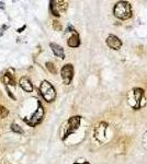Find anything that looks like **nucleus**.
Returning <instances> with one entry per match:
<instances>
[{"label": "nucleus", "mask_w": 147, "mask_h": 164, "mask_svg": "<svg viewBox=\"0 0 147 164\" xmlns=\"http://www.w3.org/2000/svg\"><path fill=\"white\" fill-rule=\"evenodd\" d=\"M106 127H108V125H106V123H101L100 125H99V127L96 129V138L97 139H99L100 135H101V138H104V137H106Z\"/></svg>", "instance_id": "obj_11"}, {"label": "nucleus", "mask_w": 147, "mask_h": 164, "mask_svg": "<svg viewBox=\"0 0 147 164\" xmlns=\"http://www.w3.org/2000/svg\"><path fill=\"white\" fill-rule=\"evenodd\" d=\"M113 13L120 20H126L130 19L132 15V8L127 1H119L114 6Z\"/></svg>", "instance_id": "obj_1"}, {"label": "nucleus", "mask_w": 147, "mask_h": 164, "mask_svg": "<svg viewBox=\"0 0 147 164\" xmlns=\"http://www.w3.org/2000/svg\"><path fill=\"white\" fill-rule=\"evenodd\" d=\"M74 164H81V163H74Z\"/></svg>", "instance_id": "obj_22"}, {"label": "nucleus", "mask_w": 147, "mask_h": 164, "mask_svg": "<svg viewBox=\"0 0 147 164\" xmlns=\"http://www.w3.org/2000/svg\"><path fill=\"white\" fill-rule=\"evenodd\" d=\"M50 46H51L52 50H53V53L55 54L56 57H58V58H60V59H64L65 53H64V49H63L62 46L57 45V44H55V43H51Z\"/></svg>", "instance_id": "obj_9"}, {"label": "nucleus", "mask_w": 147, "mask_h": 164, "mask_svg": "<svg viewBox=\"0 0 147 164\" xmlns=\"http://www.w3.org/2000/svg\"><path fill=\"white\" fill-rule=\"evenodd\" d=\"M4 82L6 84H10V85H15V81L12 78V74H9V73H6L4 76Z\"/></svg>", "instance_id": "obj_12"}, {"label": "nucleus", "mask_w": 147, "mask_h": 164, "mask_svg": "<svg viewBox=\"0 0 147 164\" xmlns=\"http://www.w3.org/2000/svg\"><path fill=\"white\" fill-rule=\"evenodd\" d=\"M24 28H25V26H23V27H21V28H19L18 32H22V30H24Z\"/></svg>", "instance_id": "obj_21"}, {"label": "nucleus", "mask_w": 147, "mask_h": 164, "mask_svg": "<svg viewBox=\"0 0 147 164\" xmlns=\"http://www.w3.org/2000/svg\"><path fill=\"white\" fill-rule=\"evenodd\" d=\"M62 78H63V80H64V83L66 85H68L70 84V82L73 80V77H74V67L73 65H65L64 67L62 68Z\"/></svg>", "instance_id": "obj_4"}, {"label": "nucleus", "mask_w": 147, "mask_h": 164, "mask_svg": "<svg viewBox=\"0 0 147 164\" xmlns=\"http://www.w3.org/2000/svg\"><path fill=\"white\" fill-rule=\"evenodd\" d=\"M40 92H41L42 96L44 97V100L48 103H51L55 100L56 92L54 87L48 81H43L40 85Z\"/></svg>", "instance_id": "obj_2"}, {"label": "nucleus", "mask_w": 147, "mask_h": 164, "mask_svg": "<svg viewBox=\"0 0 147 164\" xmlns=\"http://www.w3.org/2000/svg\"><path fill=\"white\" fill-rule=\"evenodd\" d=\"M67 44H68V46H70V47H78V46L80 45V40H79L78 34L76 32L74 33L73 35L69 37Z\"/></svg>", "instance_id": "obj_10"}, {"label": "nucleus", "mask_w": 147, "mask_h": 164, "mask_svg": "<svg viewBox=\"0 0 147 164\" xmlns=\"http://www.w3.org/2000/svg\"><path fill=\"white\" fill-rule=\"evenodd\" d=\"M106 45L114 50H119L120 48H121V46H122V42H121V40H120L118 36L112 35V34L106 37Z\"/></svg>", "instance_id": "obj_6"}, {"label": "nucleus", "mask_w": 147, "mask_h": 164, "mask_svg": "<svg viewBox=\"0 0 147 164\" xmlns=\"http://www.w3.org/2000/svg\"><path fill=\"white\" fill-rule=\"evenodd\" d=\"M0 8H1V9H5V3H4L2 1H0Z\"/></svg>", "instance_id": "obj_20"}, {"label": "nucleus", "mask_w": 147, "mask_h": 164, "mask_svg": "<svg viewBox=\"0 0 147 164\" xmlns=\"http://www.w3.org/2000/svg\"><path fill=\"white\" fill-rule=\"evenodd\" d=\"M80 117L79 116H74L70 117L68 120V128H67V131L65 132V136L63 137V139H65L66 137L68 136L69 133H73L78 129L79 125H80Z\"/></svg>", "instance_id": "obj_5"}, {"label": "nucleus", "mask_w": 147, "mask_h": 164, "mask_svg": "<svg viewBox=\"0 0 147 164\" xmlns=\"http://www.w3.org/2000/svg\"><path fill=\"white\" fill-rule=\"evenodd\" d=\"M11 129H12V131L17 132V133H20V135H22L23 133L22 128L20 127L19 125H17V124H12V125H11Z\"/></svg>", "instance_id": "obj_17"}, {"label": "nucleus", "mask_w": 147, "mask_h": 164, "mask_svg": "<svg viewBox=\"0 0 147 164\" xmlns=\"http://www.w3.org/2000/svg\"><path fill=\"white\" fill-rule=\"evenodd\" d=\"M43 118H44V108H43V106L41 105V103H38V107L35 110V113L32 115V117L30 119H24V122L28 124L29 126L34 127V126H36V125H38V124L41 123L42 120H43Z\"/></svg>", "instance_id": "obj_3"}, {"label": "nucleus", "mask_w": 147, "mask_h": 164, "mask_svg": "<svg viewBox=\"0 0 147 164\" xmlns=\"http://www.w3.org/2000/svg\"><path fill=\"white\" fill-rule=\"evenodd\" d=\"M53 26H54V28H55L56 31H60L62 30V25L60 24L58 21H53Z\"/></svg>", "instance_id": "obj_18"}, {"label": "nucleus", "mask_w": 147, "mask_h": 164, "mask_svg": "<svg viewBox=\"0 0 147 164\" xmlns=\"http://www.w3.org/2000/svg\"><path fill=\"white\" fill-rule=\"evenodd\" d=\"M46 68L48 69V71H50L51 73H53V74H55V73H56L55 66H54V64H53V63H51V61L46 63Z\"/></svg>", "instance_id": "obj_16"}, {"label": "nucleus", "mask_w": 147, "mask_h": 164, "mask_svg": "<svg viewBox=\"0 0 147 164\" xmlns=\"http://www.w3.org/2000/svg\"><path fill=\"white\" fill-rule=\"evenodd\" d=\"M19 84H20V87L22 88L24 91L27 92H32L33 91V85L31 81L29 80L27 77H22L20 79V81H19Z\"/></svg>", "instance_id": "obj_8"}, {"label": "nucleus", "mask_w": 147, "mask_h": 164, "mask_svg": "<svg viewBox=\"0 0 147 164\" xmlns=\"http://www.w3.org/2000/svg\"><path fill=\"white\" fill-rule=\"evenodd\" d=\"M55 5L58 12H60V11H65L67 9V2H65V1H55Z\"/></svg>", "instance_id": "obj_13"}, {"label": "nucleus", "mask_w": 147, "mask_h": 164, "mask_svg": "<svg viewBox=\"0 0 147 164\" xmlns=\"http://www.w3.org/2000/svg\"><path fill=\"white\" fill-rule=\"evenodd\" d=\"M8 115H9V110L6 108V107L0 105V118H5Z\"/></svg>", "instance_id": "obj_14"}, {"label": "nucleus", "mask_w": 147, "mask_h": 164, "mask_svg": "<svg viewBox=\"0 0 147 164\" xmlns=\"http://www.w3.org/2000/svg\"><path fill=\"white\" fill-rule=\"evenodd\" d=\"M8 95H10V97H11L12 100H15V97H14V96L12 95V93H11V91H9V90H8Z\"/></svg>", "instance_id": "obj_19"}, {"label": "nucleus", "mask_w": 147, "mask_h": 164, "mask_svg": "<svg viewBox=\"0 0 147 164\" xmlns=\"http://www.w3.org/2000/svg\"><path fill=\"white\" fill-rule=\"evenodd\" d=\"M131 93L134 95V100H135V104L133 105L134 109H138L142 104H141V101H142L143 96H144V90L143 89H139V88H136V89H133Z\"/></svg>", "instance_id": "obj_7"}, {"label": "nucleus", "mask_w": 147, "mask_h": 164, "mask_svg": "<svg viewBox=\"0 0 147 164\" xmlns=\"http://www.w3.org/2000/svg\"><path fill=\"white\" fill-rule=\"evenodd\" d=\"M51 11L55 17H60V12H58V10L56 8L55 1H51Z\"/></svg>", "instance_id": "obj_15"}]
</instances>
